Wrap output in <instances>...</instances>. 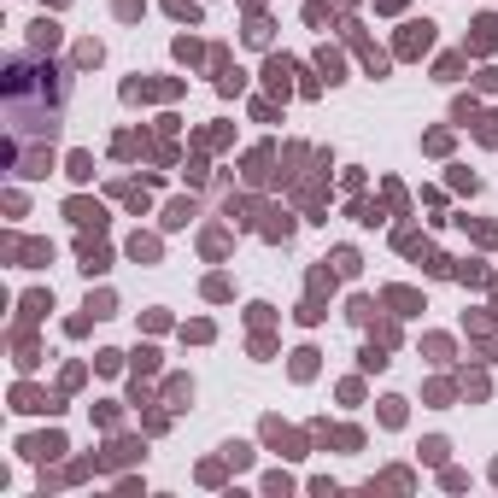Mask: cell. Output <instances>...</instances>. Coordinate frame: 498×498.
<instances>
[{
    "label": "cell",
    "mask_w": 498,
    "mask_h": 498,
    "mask_svg": "<svg viewBox=\"0 0 498 498\" xmlns=\"http://www.w3.org/2000/svg\"><path fill=\"white\" fill-rule=\"evenodd\" d=\"M53 41H59V29H53V24L41 18V24H36V47H53Z\"/></svg>",
    "instance_id": "cell-1"
}]
</instances>
